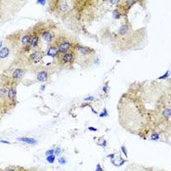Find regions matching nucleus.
I'll return each instance as SVG.
<instances>
[{
  "instance_id": "1",
  "label": "nucleus",
  "mask_w": 171,
  "mask_h": 171,
  "mask_svg": "<svg viewBox=\"0 0 171 171\" xmlns=\"http://www.w3.org/2000/svg\"><path fill=\"white\" fill-rule=\"evenodd\" d=\"M10 82L11 80L9 79V77L0 76V107L2 108V109L12 107L7 99V90Z\"/></svg>"
},
{
  "instance_id": "2",
  "label": "nucleus",
  "mask_w": 171,
  "mask_h": 171,
  "mask_svg": "<svg viewBox=\"0 0 171 171\" xmlns=\"http://www.w3.org/2000/svg\"><path fill=\"white\" fill-rule=\"evenodd\" d=\"M54 44L57 46L59 54H64V53L69 52L70 50H72L75 43L72 42V39H70L69 37L61 36L54 41Z\"/></svg>"
},
{
  "instance_id": "3",
  "label": "nucleus",
  "mask_w": 171,
  "mask_h": 171,
  "mask_svg": "<svg viewBox=\"0 0 171 171\" xmlns=\"http://www.w3.org/2000/svg\"><path fill=\"white\" fill-rule=\"evenodd\" d=\"M75 58H76L75 52L73 50H70L67 53L59 54L57 57V60H58V63H59L61 66L66 67V66H70V64H72L75 62Z\"/></svg>"
},
{
  "instance_id": "4",
  "label": "nucleus",
  "mask_w": 171,
  "mask_h": 171,
  "mask_svg": "<svg viewBox=\"0 0 171 171\" xmlns=\"http://www.w3.org/2000/svg\"><path fill=\"white\" fill-rule=\"evenodd\" d=\"M17 82L11 81L7 90V99L9 103L12 105V107L15 106L16 101H17Z\"/></svg>"
},
{
  "instance_id": "5",
  "label": "nucleus",
  "mask_w": 171,
  "mask_h": 171,
  "mask_svg": "<svg viewBox=\"0 0 171 171\" xmlns=\"http://www.w3.org/2000/svg\"><path fill=\"white\" fill-rule=\"evenodd\" d=\"M38 32H39L40 37L49 45L54 43V41L56 40L55 33L50 28H40V30H38Z\"/></svg>"
},
{
  "instance_id": "6",
  "label": "nucleus",
  "mask_w": 171,
  "mask_h": 171,
  "mask_svg": "<svg viewBox=\"0 0 171 171\" xmlns=\"http://www.w3.org/2000/svg\"><path fill=\"white\" fill-rule=\"evenodd\" d=\"M24 75H25V69H22V67H15L12 70L11 77H9V79L11 81H15L18 83L22 79V77L24 76Z\"/></svg>"
},
{
  "instance_id": "7",
  "label": "nucleus",
  "mask_w": 171,
  "mask_h": 171,
  "mask_svg": "<svg viewBox=\"0 0 171 171\" xmlns=\"http://www.w3.org/2000/svg\"><path fill=\"white\" fill-rule=\"evenodd\" d=\"M39 41H40V35L38 30H32L31 31V38H30V46L32 49H37L39 46Z\"/></svg>"
},
{
  "instance_id": "8",
  "label": "nucleus",
  "mask_w": 171,
  "mask_h": 171,
  "mask_svg": "<svg viewBox=\"0 0 171 171\" xmlns=\"http://www.w3.org/2000/svg\"><path fill=\"white\" fill-rule=\"evenodd\" d=\"M30 38H31V32L30 31L25 32V33L21 37V43L22 45V47H24V49L28 50L30 48Z\"/></svg>"
},
{
  "instance_id": "9",
  "label": "nucleus",
  "mask_w": 171,
  "mask_h": 171,
  "mask_svg": "<svg viewBox=\"0 0 171 171\" xmlns=\"http://www.w3.org/2000/svg\"><path fill=\"white\" fill-rule=\"evenodd\" d=\"M41 57H42V55H41L40 51L37 50V49H35L33 52H32L30 55V58H28V60H30L31 63H37L38 61L41 60Z\"/></svg>"
},
{
  "instance_id": "10",
  "label": "nucleus",
  "mask_w": 171,
  "mask_h": 171,
  "mask_svg": "<svg viewBox=\"0 0 171 171\" xmlns=\"http://www.w3.org/2000/svg\"><path fill=\"white\" fill-rule=\"evenodd\" d=\"M58 55H59V52H58V48L54 43H52L48 47L47 50V56H49L51 58H57Z\"/></svg>"
},
{
  "instance_id": "11",
  "label": "nucleus",
  "mask_w": 171,
  "mask_h": 171,
  "mask_svg": "<svg viewBox=\"0 0 171 171\" xmlns=\"http://www.w3.org/2000/svg\"><path fill=\"white\" fill-rule=\"evenodd\" d=\"M49 78V72L47 70H40L37 72L36 75V79L39 82H45L47 81V79Z\"/></svg>"
},
{
  "instance_id": "12",
  "label": "nucleus",
  "mask_w": 171,
  "mask_h": 171,
  "mask_svg": "<svg viewBox=\"0 0 171 171\" xmlns=\"http://www.w3.org/2000/svg\"><path fill=\"white\" fill-rule=\"evenodd\" d=\"M11 53V48L10 46H5L0 50V59H5L7 58Z\"/></svg>"
},
{
  "instance_id": "13",
  "label": "nucleus",
  "mask_w": 171,
  "mask_h": 171,
  "mask_svg": "<svg viewBox=\"0 0 171 171\" xmlns=\"http://www.w3.org/2000/svg\"><path fill=\"white\" fill-rule=\"evenodd\" d=\"M19 141L24 142V143H27L28 145H36L37 141L33 139V138H30V137H22V138H18Z\"/></svg>"
},
{
  "instance_id": "14",
  "label": "nucleus",
  "mask_w": 171,
  "mask_h": 171,
  "mask_svg": "<svg viewBox=\"0 0 171 171\" xmlns=\"http://www.w3.org/2000/svg\"><path fill=\"white\" fill-rule=\"evenodd\" d=\"M22 168L20 167H17V166H8L3 170V171H20Z\"/></svg>"
},
{
  "instance_id": "15",
  "label": "nucleus",
  "mask_w": 171,
  "mask_h": 171,
  "mask_svg": "<svg viewBox=\"0 0 171 171\" xmlns=\"http://www.w3.org/2000/svg\"><path fill=\"white\" fill-rule=\"evenodd\" d=\"M121 17V11L120 9H115L114 11V19H119Z\"/></svg>"
},
{
  "instance_id": "16",
  "label": "nucleus",
  "mask_w": 171,
  "mask_h": 171,
  "mask_svg": "<svg viewBox=\"0 0 171 171\" xmlns=\"http://www.w3.org/2000/svg\"><path fill=\"white\" fill-rule=\"evenodd\" d=\"M55 157H56L55 154H52V156H48L47 157V161L49 163H53L54 161H55Z\"/></svg>"
},
{
  "instance_id": "17",
  "label": "nucleus",
  "mask_w": 171,
  "mask_h": 171,
  "mask_svg": "<svg viewBox=\"0 0 171 171\" xmlns=\"http://www.w3.org/2000/svg\"><path fill=\"white\" fill-rule=\"evenodd\" d=\"M45 154H46V157H48V156H52V154H54V149L47 151L46 153H45Z\"/></svg>"
},
{
  "instance_id": "18",
  "label": "nucleus",
  "mask_w": 171,
  "mask_h": 171,
  "mask_svg": "<svg viewBox=\"0 0 171 171\" xmlns=\"http://www.w3.org/2000/svg\"><path fill=\"white\" fill-rule=\"evenodd\" d=\"M121 151H122V153H123L124 156H125V157H127V151H126V148H125L124 146H122V147H121Z\"/></svg>"
},
{
  "instance_id": "19",
  "label": "nucleus",
  "mask_w": 171,
  "mask_h": 171,
  "mask_svg": "<svg viewBox=\"0 0 171 171\" xmlns=\"http://www.w3.org/2000/svg\"><path fill=\"white\" fill-rule=\"evenodd\" d=\"M61 153V149L60 148H56V150H54V154L55 156H59Z\"/></svg>"
},
{
  "instance_id": "20",
  "label": "nucleus",
  "mask_w": 171,
  "mask_h": 171,
  "mask_svg": "<svg viewBox=\"0 0 171 171\" xmlns=\"http://www.w3.org/2000/svg\"><path fill=\"white\" fill-rule=\"evenodd\" d=\"M108 115H109V114H108V112H107V109H104V112H103L102 114H100V117H108Z\"/></svg>"
},
{
  "instance_id": "21",
  "label": "nucleus",
  "mask_w": 171,
  "mask_h": 171,
  "mask_svg": "<svg viewBox=\"0 0 171 171\" xmlns=\"http://www.w3.org/2000/svg\"><path fill=\"white\" fill-rule=\"evenodd\" d=\"M59 162L61 164H64V163H66V159H64V157H60V159H59Z\"/></svg>"
},
{
  "instance_id": "22",
  "label": "nucleus",
  "mask_w": 171,
  "mask_h": 171,
  "mask_svg": "<svg viewBox=\"0 0 171 171\" xmlns=\"http://www.w3.org/2000/svg\"><path fill=\"white\" fill-rule=\"evenodd\" d=\"M86 102H91V101H94V97H88V98L85 99Z\"/></svg>"
},
{
  "instance_id": "23",
  "label": "nucleus",
  "mask_w": 171,
  "mask_h": 171,
  "mask_svg": "<svg viewBox=\"0 0 171 171\" xmlns=\"http://www.w3.org/2000/svg\"><path fill=\"white\" fill-rule=\"evenodd\" d=\"M96 171H103V168L101 167V165H100V164H98V165H97V168H96Z\"/></svg>"
},
{
  "instance_id": "24",
  "label": "nucleus",
  "mask_w": 171,
  "mask_h": 171,
  "mask_svg": "<svg viewBox=\"0 0 171 171\" xmlns=\"http://www.w3.org/2000/svg\"><path fill=\"white\" fill-rule=\"evenodd\" d=\"M168 75H169V72H167L166 73H165V75H162L160 77V79H163V78H166V76H168Z\"/></svg>"
},
{
  "instance_id": "25",
  "label": "nucleus",
  "mask_w": 171,
  "mask_h": 171,
  "mask_svg": "<svg viewBox=\"0 0 171 171\" xmlns=\"http://www.w3.org/2000/svg\"><path fill=\"white\" fill-rule=\"evenodd\" d=\"M88 130H90V131H97V130H98V129H97V128H94V127H89V128H88Z\"/></svg>"
},
{
  "instance_id": "26",
  "label": "nucleus",
  "mask_w": 171,
  "mask_h": 171,
  "mask_svg": "<svg viewBox=\"0 0 171 171\" xmlns=\"http://www.w3.org/2000/svg\"><path fill=\"white\" fill-rule=\"evenodd\" d=\"M0 143H3V144H7V145H9V144H10V142H8V141H3V140H0Z\"/></svg>"
},
{
  "instance_id": "27",
  "label": "nucleus",
  "mask_w": 171,
  "mask_h": 171,
  "mask_svg": "<svg viewBox=\"0 0 171 171\" xmlns=\"http://www.w3.org/2000/svg\"><path fill=\"white\" fill-rule=\"evenodd\" d=\"M106 146H107V142L104 141V142H103V144H102V147H103V148H106Z\"/></svg>"
},
{
  "instance_id": "28",
  "label": "nucleus",
  "mask_w": 171,
  "mask_h": 171,
  "mask_svg": "<svg viewBox=\"0 0 171 171\" xmlns=\"http://www.w3.org/2000/svg\"><path fill=\"white\" fill-rule=\"evenodd\" d=\"M38 4H45L46 3V1H37Z\"/></svg>"
},
{
  "instance_id": "29",
  "label": "nucleus",
  "mask_w": 171,
  "mask_h": 171,
  "mask_svg": "<svg viewBox=\"0 0 171 171\" xmlns=\"http://www.w3.org/2000/svg\"><path fill=\"white\" fill-rule=\"evenodd\" d=\"M104 91H105L106 93L108 92V87H107V86H106V87H104Z\"/></svg>"
},
{
  "instance_id": "30",
  "label": "nucleus",
  "mask_w": 171,
  "mask_h": 171,
  "mask_svg": "<svg viewBox=\"0 0 171 171\" xmlns=\"http://www.w3.org/2000/svg\"><path fill=\"white\" fill-rule=\"evenodd\" d=\"M44 88H45V86L43 85V86H41V90H44Z\"/></svg>"
},
{
  "instance_id": "31",
  "label": "nucleus",
  "mask_w": 171,
  "mask_h": 171,
  "mask_svg": "<svg viewBox=\"0 0 171 171\" xmlns=\"http://www.w3.org/2000/svg\"><path fill=\"white\" fill-rule=\"evenodd\" d=\"M1 112H2V108L0 107V114H1Z\"/></svg>"
},
{
  "instance_id": "32",
  "label": "nucleus",
  "mask_w": 171,
  "mask_h": 171,
  "mask_svg": "<svg viewBox=\"0 0 171 171\" xmlns=\"http://www.w3.org/2000/svg\"><path fill=\"white\" fill-rule=\"evenodd\" d=\"M132 171H139V170H132Z\"/></svg>"
},
{
  "instance_id": "33",
  "label": "nucleus",
  "mask_w": 171,
  "mask_h": 171,
  "mask_svg": "<svg viewBox=\"0 0 171 171\" xmlns=\"http://www.w3.org/2000/svg\"><path fill=\"white\" fill-rule=\"evenodd\" d=\"M0 46H1V43H0Z\"/></svg>"
},
{
  "instance_id": "34",
  "label": "nucleus",
  "mask_w": 171,
  "mask_h": 171,
  "mask_svg": "<svg viewBox=\"0 0 171 171\" xmlns=\"http://www.w3.org/2000/svg\"><path fill=\"white\" fill-rule=\"evenodd\" d=\"M0 3H1V2H0Z\"/></svg>"
}]
</instances>
